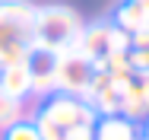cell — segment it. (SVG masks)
Wrapping results in <instances>:
<instances>
[{
    "label": "cell",
    "instance_id": "cell-15",
    "mask_svg": "<svg viewBox=\"0 0 149 140\" xmlns=\"http://www.w3.org/2000/svg\"><path fill=\"white\" fill-rule=\"evenodd\" d=\"M136 86H140V92H143V99L149 102V70H146V73H136Z\"/></svg>",
    "mask_w": 149,
    "mask_h": 140
},
{
    "label": "cell",
    "instance_id": "cell-14",
    "mask_svg": "<svg viewBox=\"0 0 149 140\" xmlns=\"http://www.w3.org/2000/svg\"><path fill=\"white\" fill-rule=\"evenodd\" d=\"M130 48H149V29H140L130 35Z\"/></svg>",
    "mask_w": 149,
    "mask_h": 140
},
{
    "label": "cell",
    "instance_id": "cell-7",
    "mask_svg": "<svg viewBox=\"0 0 149 140\" xmlns=\"http://www.w3.org/2000/svg\"><path fill=\"white\" fill-rule=\"evenodd\" d=\"M38 105H41L38 96L16 99V96H10V92L0 89V131H6V127L16 124V121H32L35 112H38Z\"/></svg>",
    "mask_w": 149,
    "mask_h": 140
},
{
    "label": "cell",
    "instance_id": "cell-2",
    "mask_svg": "<svg viewBox=\"0 0 149 140\" xmlns=\"http://www.w3.org/2000/svg\"><path fill=\"white\" fill-rule=\"evenodd\" d=\"M79 32H83V19L76 16V10L60 6V3L35 6V48L51 51V54L70 51L76 48Z\"/></svg>",
    "mask_w": 149,
    "mask_h": 140
},
{
    "label": "cell",
    "instance_id": "cell-4",
    "mask_svg": "<svg viewBox=\"0 0 149 140\" xmlns=\"http://www.w3.org/2000/svg\"><path fill=\"white\" fill-rule=\"evenodd\" d=\"M98 118H108V115H120V89L111 83V77L105 70H95L92 73V83L86 86V92L79 96Z\"/></svg>",
    "mask_w": 149,
    "mask_h": 140
},
{
    "label": "cell",
    "instance_id": "cell-1",
    "mask_svg": "<svg viewBox=\"0 0 149 140\" xmlns=\"http://www.w3.org/2000/svg\"><path fill=\"white\" fill-rule=\"evenodd\" d=\"M35 51V3L0 0V67L19 64Z\"/></svg>",
    "mask_w": 149,
    "mask_h": 140
},
{
    "label": "cell",
    "instance_id": "cell-12",
    "mask_svg": "<svg viewBox=\"0 0 149 140\" xmlns=\"http://www.w3.org/2000/svg\"><path fill=\"white\" fill-rule=\"evenodd\" d=\"M127 57H130L133 73H146V70H149V48H130Z\"/></svg>",
    "mask_w": 149,
    "mask_h": 140
},
{
    "label": "cell",
    "instance_id": "cell-11",
    "mask_svg": "<svg viewBox=\"0 0 149 140\" xmlns=\"http://www.w3.org/2000/svg\"><path fill=\"white\" fill-rule=\"evenodd\" d=\"M3 140H41V134H38L35 121H16L3 131Z\"/></svg>",
    "mask_w": 149,
    "mask_h": 140
},
{
    "label": "cell",
    "instance_id": "cell-16",
    "mask_svg": "<svg viewBox=\"0 0 149 140\" xmlns=\"http://www.w3.org/2000/svg\"><path fill=\"white\" fill-rule=\"evenodd\" d=\"M133 3H136L140 10H146V13H149V0H133Z\"/></svg>",
    "mask_w": 149,
    "mask_h": 140
},
{
    "label": "cell",
    "instance_id": "cell-13",
    "mask_svg": "<svg viewBox=\"0 0 149 140\" xmlns=\"http://www.w3.org/2000/svg\"><path fill=\"white\" fill-rule=\"evenodd\" d=\"M108 51H130V32H124L111 23V45H108Z\"/></svg>",
    "mask_w": 149,
    "mask_h": 140
},
{
    "label": "cell",
    "instance_id": "cell-9",
    "mask_svg": "<svg viewBox=\"0 0 149 140\" xmlns=\"http://www.w3.org/2000/svg\"><path fill=\"white\" fill-rule=\"evenodd\" d=\"M92 140H140V134H136V124L127 121L124 115H108L95 121Z\"/></svg>",
    "mask_w": 149,
    "mask_h": 140
},
{
    "label": "cell",
    "instance_id": "cell-10",
    "mask_svg": "<svg viewBox=\"0 0 149 140\" xmlns=\"http://www.w3.org/2000/svg\"><path fill=\"white\" fill-rule=\"evenodd\" d=\"M114 26L133 35V32H140V29H149V13L140 10L133 0H127L124 6H118V13H114Z\"/></svg>",
    "mask_w": 149,
    "mask_h": 140
},
{
    "label": "cell",
    "instance_id": "cell-8",
    "mask_svg": "<svg viewBox=\"0 0 149 140\" xmlns=\"http://www.w3.org/2000/svg\"><path fill=\"white\" fill-rule=\"evenodd\" d=\"M0 89L16 96V99H29L32 96V73H29V64L19 61V64H6L0 67Z\"/></svg>",
    "mask_w": 149,
    "mask_h": 140
},
{
    "label": "cell",
    "instance_id": "cell-6",
    "mask_svg": "<svg viewBox=\"0 0 149 140\" xmlns=\"http://www.w3.org/2000/svg\"><path fill=\"white\" fill-rule=\"evenodd\" d=\"M108 45H111V23H92V26H83L79 38H76V51L92 61V67L108 54Z\"/></svg>",
    "mask_w": 149,
    "mask_h": 140
},
{
    "label": "cell",
    "instance_id": "cell-5",
    "mask_svg": "<svg viewBox=\"0 0 149 140\" xmlns=\"http://www.w3.org/2000/svg\"><path fill=\"white\" fill-rule=\"evenodd\" d=\"M26 64H29V73H32V96L48 99L51 92H57V86H54V64H57V54L35 48V51L26 57Z\"/></svg>",
    "mask_w": 149,
    "mask_h": 140
},
{
    "label": "cell",
    "instance_id": "cell-3",
    "mask_svg": "<svg viewBox=\"0 0 149 140\" xmlns=\"http://www.w3.org/2000/svg\"><path fill=\"white\" fill-rule=\"evenodd\" d=\"M92 73H95L92 61H86L76 48H70V51H60L57 54L54 86H57V92H67V96H83L86 86L92 83Z\"/></svg>",
    "mask_w": 149,
    "mask_h": 140
},
{
    "label": "cell",
    "instance_id": "cell-17",
    "mask_svg": "<svg viewBox=\"0 0 149 140\" xmlns=\"http://www.w3.org/2000/svg\"><path fill=\"white\" fill-rule=\"evenodd\" d=\"M146 140H149V115H146Z\"/></svg>",
    "mask_w": 149,
    "mask_h": 140
}]
</instances>
